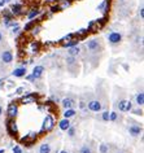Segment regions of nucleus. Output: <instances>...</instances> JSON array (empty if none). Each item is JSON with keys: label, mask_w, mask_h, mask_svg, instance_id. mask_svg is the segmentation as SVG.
<instances>
[{"label": "nucleus", "mask_w": 144, "mask_h": 153, "mask_svg": "<svg viewBox=\"0 0 144 153\" xmlns=\"http://www.w3.org/2000/svg\"><path fill=\"white\" fill-rule=\"evenodd\" d=\"M87 31H88L87 29H81L79 31H77L75 35H84V34H87Z\"/></svg>", "instance_id": "nucleus-36"}, {"label": "nucleus", "mask_w": 144, "mask_h": 153, "mask_svg": "<svg viewBox=\"0 0 144 153\" xmlns=\"http://www.w3.org/2000/svg\"><path fill=\"white\" fill-rule=\"evenodd\" d=\"M70 126H71L70 119H68V118H62L61 121L59 122V129L61 130V131H66Z\"/></svg>", "instance_id": "nucleus-15"}, {"label": "nucleus", "mask_w": 144, "mask_h": 153, "mask_svg": "<svg viewBox=\"0 0 144 153\" xmlns=\"http://www.w3.org/2000/svg\"><path fill=\"white\" fill-rule=\"evenodd\" d=\"M79 153H93V148L92 145H90V144H83L81 147V149H79Z\"/></svg>", "instance_id": "nucleus-19"}, {"label": "nucleus", "mask_w": 144, "mask_h": 153, "mask_svg": "<svg viewBox=\"0 0 144 153\" xmlns=\"http://www.w3.org/2000/svg\"><path fill=\"white\" fill-rule=\"evenodd\" d=\"M3 1H4V3H7V1H9V0H3Z\"/></svg>", "instance_id": "nucleus-45"}, {"label": "nucleus", "mask_w": 144, "mask_h": 153, "mask_svg": "<svg viewBox=\"0 0 144 153\" xmlns=\"http://www.w3.org/2000/svg\"><path fill=\"white\" fill-rule=\"evenodd\" d=\"M99 152L100 153H110V145L107 143H101L99 147Z\"/></svg>", "instance_id": "nucleus-22"}, {"label": "nucleus", "mask_w": 144, "mask_h": 153, "mask_svg": "<svg viewBox=\"0 0 144 153\" xmlns=\"http://www.w3.org/2000/svg\"><path fill=\"white\" fill-rule=\"evenodd\" d=\"M44 73H46L44 66L43 65H37V66H34V69H33L31 75H33V78H34L35 80H38V79H40V78L43 77Z\"/></svg>", "instance_id": "nucleus-11"}, {"label": "nucleus", "mask_w": 144, "mask_h": 153, "mask_svg": "<svg viewBox=\"0 0 144 153\" xmlns=\"http://www.w3.org/2000/svg\"><path fill=\"white\" fill-rule=\"evenodd\" d=\"M79 44V39H70L68 42H62V47L64 48H70V47L78 46Z\"/></svg>", "instance_id": "nucleus-17"}, {"label": "nucleus", "mask_w": 144, "mask_h": 153, "mask_svg": "<svg viewBox=\"0 0 144 153\" xmlns=\"http://www.w3.org/2000/svg\"><path fill=\"white\" fill-rule=\"evenodd\" d=\"M65 64H66V68L70 73H77L78 74L79 71V61L77 60V57H73V56H69L65 58Z\"/></svg>", "instance_id": "nucleus-2"}, {"label": "nucleus", "mask_w": 144, "mask_h": 153, "mask_svg": "<svg viewBox=\"0 0 144 153\" xmlns=\"http://www.w3.org/2000/svg\"><path fill=\"white\" fill-rule=\"evenodd\" d=\"M39 49H40V46H39V43H31V46H30V52H33V53H38L39 52Z\"/></svg>", "instance_id": "nucleus-27"}, {"label": "nucleus", "mask_w": 144, "mask_h": 153, "mask_svg": "<svg viewBox=\"0 0 144 153\" xmlns=\"http://www.w3.org/2000/svg\"><path fill=\"white\" fill-rule=\"evenodd\" d=\"M22 10V4H15L10 7V12L13 13V15H20Z\"/></svg>", "instance_id": "nucleus-24"}, {"label": "nucleus", "mask_w": 144, "mask_h": 153, "mask_svg": "<svg viewBox=\"0 0 144 153\" xmlns=\"http://www.w3.org/2000/svg\"><path fill=\"white\" fill-rule=\"evenodd\" d=\"M107 38H108V43L113 47L120 46V44L122 43V39H123L122 34H121L120 31H110Z\"/></svg>", "instance_id": "nucleus-3"}, {"label": "nucleus", "mask_w": 144, "mask_h": 153, "mask_svg": "<svg viewBox=\"0 0 144 153\" xmlns=\"http://www.w3.org/2000/svg\"><path fill=\"white\" fill-rule=\"evenodd\" d=\"M87 109L92 113H99L103 109V102L99 99H92L87 102Z\"/></svg>", "instance_id": "nucleus-5"}, {"label": "nucleus", "mask_w": 144, "mask_h": 153, "mask_svg": "<svg viewBox=\"0 0 144 153\" xmlns=\"http://www.w3.org/2000/svg\"><path fill=\"white\" fill-rule=\"evenodd\" d=\"M0 62L4 64V65H10L13 62V52L12 49L7 48V49H3L0 52Z\"/></svg>", "instance_id": "nucleus-4"}, {"label": "nucleus", "mask_w": 144, "mask_h": 153, "mask_svg": "<svg viewBox=\"0 0 144 153\" xmlns=\"http://www.w3.org/2000/svg\"><path fill=\"white\" fill-rule=\"evenodd\" d=\"M127 131H129V134L131 135L132 138H138V136L142 135L143 127H142V125H139V123H132L127 127Z\"/></svg>", "instance_id": "nucleus-7"}, {"label": "nucleus", "mask_w": 144, "mask_h": 153, "mask_svg": "<svg viewBox=\"0 0 144 153\" xmlns=\"http://www.w3.org/2000/svg\"><path fill=\"white\" fill-rule=\"evenodd\" d=\"M131 113H134V114H136V116H143L142 107H138L136 109H134V108H132V109H131Z\"/></svg>", "instance_id": "nucleus-32"}, {"label": "nucleus", "mask_w": 144, "mask_h": 153, "mask_svg": "<svg viewBox=\"0 0 144 153\" xmlns=\"http://www.w3.org/2000/svg\"><path fill=\"white\" fill-rule=\"evenodd\" d=\"M71 3H73V0H62V1H61V4L59 5L60 10H64L65 8H69V7L71 5Z\"/></svg>", "instance_id": "nucleus-26"}, {"label": "nucleus", "mask_w": 144, "mask_h": 153, "mask_svg": "<svg viewBox=\"0 0 144 153\" xmlns=\"http://www.w3.org/2000/svg\"><path fill=\"white\" fill-rule=\"evenodd\" d=\"M86 49L88 51L90 57H98V53L100 55L104 51V46L100 39H91L86 43Z\"/></svg>", "instance_id": "nucleus-1"}, {"label": "nucleus", "mask_w": 144, "mask_h": 153, "mask_svg": "<svg viewBox=\"0 0 144 153\" xmlns=\"http://www.w3.org/2000/svg\"><path fill=\"white\" fill-rule=\"evenodd\" d=\"M109 113H110V112H108V110H104V112L101 113V116H100L101 121H104V122H109Z\"/></svg>", "instance_id": "nucleus-31"}, {"label": "nucleus", "mask_w": 144, "mask_h": 153, "mask_svg": "<svg viewBox=\"0 0 144 153\" xmlns=\"http://www.w3.org/2000/svg\"><path fill=\"white\" fill-rule=\"evenodd\" d=\"M34 25H35L34 22H30V24H27L26 26H25V31H27V30H30V29H31L33 26H34Z\"/></svg>", "instance_id": "nucleus-37"}, {"label": "nucleus", "mask_w": 144, "mask_h": 153, "mask_svg": "<svg viewBox=\"0 0 144 153\" xmlns=\"http://www.w3.org/2000/svg\"><path fill=\"white\" fill-rule=\"evenodd\" d=\"M118 119H120V114H118L117 112H112V113H109V121L110 122H117Z\"/></svg>", "instance_id": "nucleus-28"}, {"label": "nucleus", "mask_w": 144, "mask_h": 153, "mask_svg": "<svg viewBox=\"0 0 144 153\" xmlns=\"http://www.w3.org/2000/svg\"><path fill=\"white\" fill-rule=\"evenodd\" d=\"M66 132H68L69 138H74V136H75V134H77V130H75V127H74V126H70L68 130H66Z\"/></svg>", "instance_id": "nucleus-30"}, {"label": "nucleus", "mask_w": 144, "mask_h": 153, "mask_svg": "<svg viewBox=\"0 0 144 153\" xmlns=\"http://www.w3.org/2000/svg\"><path fill=\"white\" fill-rule=\"evenodd\" d=\"M117 108L121 113H129V112H131V109H132V102L130 101V100L121 99L117 104Z\"/></svg>", "instance_id": "nucleus-6"}, {"label": "nucleus", "mask_w": 144, "mask_h": 153, "mask_svg": "<svg viewBox=\"0 0 144 153\" xmlns=\"http://www.w3.org/2000/svg\"><path fill=\"white\" fill-rule=\"evenodd\" d=\"M26 73H27L26 66H20V68H16L15 70L12 71V77H15V78H24L25 75H26Z\"/></svg>", "instance_id": "nucleus-13"}, {"label": "nucleus", "mask_w": 144, "mask_h": 153, "mask_svg": "<svg viewBox=\"0 0 144 153\" xmlns=\"http://www.w3.org/2000/svg\"><path fill=\"white\" fill-rule=\"evenodd\" d=\"M60 153H68V151H61Z\"/></svg>", "instance_id": "nucleus-43"}, {"label": "nucleus", "mask_w": 144, "mask_h": 153, "mask_svg": "<svg viewBox=\"0 0 144 153\" xmlns=\"http://www.w3.org/2000/svg\"><path fill=\"white\" fill-rule=\"evenodd\" d=\"M0 153H4V149H0Z\"/></svg>", "instance_id": "nucleus-44"}, {"label": "nucleus", "mask_w": 144, "mask_h": 153, "mask_svg": "<svg viewBox=\"0 0 144 153\" xmlns=\"http://www.w3.org/2000/svg\"><path fill=\"white\" fill-rule=\"evenodd\" d=\"M17 114H18V105L16 104V102H10V104L8 105V109H7L8 118L15 119L16 117H17Z\"/></svg>", "instance_id": "nucleus-10"}, {"label": "nucleus", "mask_w": 144, "mask_h": 153, "mask_svg": "<svg viewBox=\"0 0 144 153\" xmlns=\"http://www.w3.org/2000/svg\"><path fill=\"white\" fill-rule=\"evenodd\" d=\"M46 1H47V3H56L57 0H46Z\"/></svg>", "instance_id": "nucleus-41"}, {"label": "nucleus", "mask_w": 144, "mask_h": 153, "mask_svg": "<svg viewBox=\"0 0 144 153\" xmlns=\"http://www.w3.org/2000/svg\"><path fill=\"white\" fill-rule=\"evenodd\" d=\"M3 42V34H1V31H0V43Z\"/></svg>", "instance_id": "nucleus-42"}, {"label": "nucleus", "mask_w": 144, "mask_h": 153, "mask_svg": "<svg viewBox=\"0 0 144 153\" xmlns=\"http://www.w3.org/2000/svg\"><path fill=\"white\" fill-rule=\"evenodd\" d=\"M98 10H100V12H103V13L108 12V0H103L101 4L98 5Z\"/></svg>", "instance_id": "nucleus-23"}, {"label": "nucleus", "mask_w": 144, "mask_h": 153, "mask_svg": "<svg viewBox=\"0 0 144 153\" xmlns=\"http://www.w3.org/2000/svg\"><path fill=\"white\" fill-rule=\"evenodd\" d=\"M9 1H10V0H9Z\"/></svg>", "instance_id": "nucleus-46"}, {"label": "nucleus", "mask_w": 144, "mask_h": 153, "mask_svg": "<svg viewBox=\"0 0 144 153\" xmlns=\"http://www.w3.org/2000/svg\"><path fill=\"white\" fill-rule=\"evenodd\" d=\"M35 101V96L33 93H29L27 96H24L21 99V102L22 104H29V102H34Z\"/></svg>", "instance_id": "nucleus-20"}, {"label": "nucleus", "mask_w": 144, "mask_h": 153, "mask_svg": "<svg viewBox=\"0 0 144 153\" xmlns=\"http://www.w3.org/2000/svg\"><path fill=\"white\" fill-rule=\"evenodd\" d=\"M135 104L138 107H143L144 105V93L143 92H138L135 95Z\"/></svg>", "instance_id": "nucleus-18"}, {"label": "nucleus", "mask_w": 144, "mask_h": 153, "mask_svg": "<svg viewBox=\"0 0 144 153\" xmlns=\"http://www.w3.org/2000/svg\"><path fill=\"white\" fill-rule=\"evenodd\" d=\"M25 78H26L27 80H30V82L35 83V79H34V78H33V75H31V74H29V75H27V74H26V75H25Z\"/></svg>", "instance_id": "nucleus-38"}, {"label": "nucleus", "mask_w": 144, "mask_h": 153, "mask_svg": "<svg viewBox=\"0 0 144 153\" xmlns=\"http://www.w3.org/2000/svg\"><path fill=\"white\" fill-rule=\"evenodd\" d=\"M55 126V119L52 118L51 116H47L46 119H44L43 122V127H42V131H49V130H52Z\"/></svg>", "instance_id": "nucleus-12"}, {"label": "nucleus", "mask_w": 144, "mask_h": 153, "mask_svg": "<svg viewBox=\"0 0 144 153\" xmlns=\"http://www.w3.org/2000/svg\"><path fill=\"white\" fill-rule=\"evenodd\" d=\"M78 107H79V109H81V110H86V109H87V101L84 100V97H81V99H79Z\"/></svg>", "instance_id": "nucleus-29"}, {"label": "nucleus", "mask_w": 144, "mask_h": 153, "mask_svg": "<svg viewBox=\"0 0 144 153\" xmlns=\"http://www.w3.org/2000/svg\"><path fill=\"white\" fill-rule=\"evenodd\" d=\"M61 105L64 109H74L77 107V100L73 97H64L61 100Z\"/></svg>", "instance_id": "nucleus-9"}, {"label": "nucleus", "mask_w": 144, "mask_h": 153, "mask_svg": "<svg viewBox=\"0 0 144 153\" xmlns=\"http://www.w3.org/2000/svg\"><path fill=\"white\" fill-rule=\"evenodd\" d=\"M18 31H20V25H16V26L12 27V33H13V34H18Z\"/></svg>", "instance_id": "nucleus-34"}, {"label": "nucleus", "mask_w": 144, "mask_h": 153, "mask_svg": "<svg viewBox=\"0 0 144 153\" xmlns=\"http://www.w3.org/2000/svg\"><path fill=\"white\" fill-rule=\"evenodd\" d=\"M68 55L69 56H73V57H79L82 55V48L81 46H74V47H70L68 48Z\"/></svg>", "instance_id": "nucleus-14"}, {"label": "nucleus", "mask_w": 144, "mask_h": 153, "mask_svg": "<svg viewBox=\"0 0 144 153\" xmlns=\"http://www.w3.org/2000/svg\"><path fill=\"white\" fill-rule=\"evenodd\" d=\"M5 127H7V132L10 136H16V135L18 134V129H17V125H16L15 119H12V118L8 119L7 125H5Z\"/></svg>", "instance_id": "nucleus-8"}, {"label": "nucleus", "mask_w": 144, "mask_h": 153, "mask_svg": "<svg viewBox=\"0 0 144 153\" xmlns=\"http://www.w3.org/2000/svg\"><path fill=\"white\" fill-rule=\"evenodd\" d=\"M52 152V147L49 143H43L39 145V149H38V153H51Z\"/></svg>", "instance_id": "nucleus-16"}, {"label": "nucleus", "mask_w": 144, "mask_h": 153, "mask_svg": "<svg viewBox=\"0 0 144 153\" xmlns=\"http://www.w3.org/2000/svg\"><path fill=\"white\" fill-rule=\"evenodd\" d=\"M13 153H22V148L20 145H15L13 147Z\"/></svg>", "instance_id": "nucleus-33"}, {"label": "nucleus", "mask_w": 144, "mask_h": 153, "mask_svg": "<svg viewBox=\"0 0 144 153\" xmlns=\"http://www.w3.org/2000/svg\"><path fill=\"white\" fill-rule=\"evenodd\" d=\"M1 116H3V107L0 105V118H1Z\"/></svg>", "instance_id": "nucleus-40"}, {"label": "nucleus", "mask_w": 144, "mask_h": 153, "mask_svg": "<svg viewBox=\"0 0 144 153\" xmlns=\"http://www.w3.org/2000/svg\"><path fill=\"white\" fill-rule=\"evenodd\" d=\"M138 13H139V16H140V19H144V8H143V5L139 8V12Z\"/></svg>", "instance_id": "nucleus-35"}, {"label": "nucleus", "mask_w": 144, "mask_h": 153, "mask_svg": "<svg viewBox=\"0 0 144 153\" xmlns=\"http://www.w3.org/2000/svg\"><path fill=\"white\" fill-rule=\"evenodd\" d=\"M75 114H77L75 109H65V112H64V118L70 119V118H73Z\"/></svg>", "instance_id": "nucleus-21"}, {"label": "nucleus", "mask_w": 144, "mask_h": 153, "mask_svg": "<svg viewBox=\"0 0 144 153\" xmlns=\"http://www.w3.org/2000/svg\"><path fill=\"white\" fill-rule=\"evenodd\" d=\"M114 153H126L125 151H122V149H118V151H116Z\"/></svg>", "instance_id": "nucleus-39"}, {"label": "nucleus", "mask_w": 144, "mask_h": 153, "mask_svg": "<svg viewBox=\"0 0 144 153\" xmlns=\"http://www.w3.org/2000/svg\"><path fill=\"white\" fill-rule=\"evenodd\" d=\"M39 10L38 9H31L29 12V15H27V19H29V21H31V19H34L35 17H38V16H39Z\"/></svg>", "instance_id": "nucleus-25"}]
</instances>
